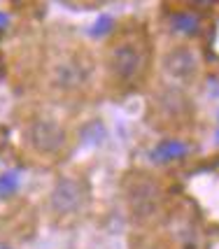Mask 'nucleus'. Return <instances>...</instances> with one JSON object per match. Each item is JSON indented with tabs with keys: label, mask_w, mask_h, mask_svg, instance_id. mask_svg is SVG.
<instances>
[{
	"label": "nucleus",
	"mask_w": 219,
	"mask_h": 249,
	"mask_svg": "<svg viewBox=\"0 0 219 249\" xmlns=\"http://www.w3.org/2000/svg\"><path fill=\"white\" fill-rule=\"evenodd\" d=\"M105 138H108V130L103 126V121H89L87 126L82 128V140L87 142V144H91V147L103 144Z\"/></svg>",
	"instance_id": "8"
},
{
	"label": "nucleus",
	"mask_w": 219,
	"mask_h": 249,
	"mask_svg": "<svg viewBox=\"0 0 219 249\" xmlns=\"http://www.w3.org/2000/svg\"><path fill=\"white\" fill-rule=\"evenodd\" d=\"M164 72L175 82H189L198 72V58L189 47H175L164 56Z\"/></svg>",
	"instance_id": "5"
},
{
	"label": "nucleus",
	"mask_w": 219,
	"mask_h": 249,
	"mask_svg": "<svg viewBox=\"0 0 219 249\" xmlns=\"http://www.w3.org/2000/svg\"><path fill=\"white\" fill-rule=\"evenodd\" d=\"M0 249H12L10 245H5V242H0Z\"/></svg>",
	"instance_id": "13"
},
{
	"label": "nucleus",
	"mask_w": 219,
	"mask_h": 249,
	"mask_svg": "<svg viewBox=\"0 0 219 249\" xmlns=\"http://www.w3.org/2000/svg\"><path fill=\"white\" fill-rule=\"evenodd\" d=\"M56 82L63 87H77L82 82V68H77L75 63H66L56 70Z\"/></svg>",
	"instance_id": "9"
},
{
	"label": "nucleus",
	"mask_w": 219,
	"mask_h": 249,
	"mask_svg": "<svg viewBox=\"0 0 219 249\" xmlns=\"http://www.w3.org/2000/svg\"><path fill=\"white\" fill-rule=\"evenodd\" d=\"M49 205L54 210V214L58 217H68L75 214L79 205H82V189L75 179L70 177H61L54 184L52 194H49Z\"/></svg>",
	"instance_id": "4"
},
{
	"label": "nucleus",
	"mask_w": 219,
	"mask_h": 249,
	"mask_svg": "<svg viewBox=\"0 0 219 249\" xmlns=\"http://www.w3.org/2000/svg\"><path fill=\"white\" fill-rule=\"evenodd\" d=\"M126 198H128V207H131L133 217L147 219L156 212L159 200H161V191H159L156 182L149 177H135L126 189Z\"/></svg>",
	"instance_id": "3"
},
{
	"label": "nucleus",
	"mask_w": 219,
	"mask_h": 249,
	"mask_svg": "<svg viewBox=\"0 0 219 249\" xmlns=\"http://www.w3.org/2000/svg\"><path fill=\"white\" fill-rule=\"evenodd\" d=\"M112 28H114V19L110 14H98V19L93 21L89 33H91V37H105L112 33Z\"/></svg>",
	"instance_id": "10"
},
{
	"label": "nucleus",
	"mask_w": 219,
	"mask_h": 249,
	"mask_svg": "<svg viewBox=\"0 0 219 249\" xmlns=\"http://www.w3.org/2000/svg\"><path fill=\"white\" fill-rule=\"evenodd\" d=\"M170 28L180 35H196L198 28H201V21L191 12H175L170 17Z\"/></svg>",
	"instance_id": "7"
},
{
	"label": "nucleus",
	"mask_w": 219,
	"mask_h": 249,
	"mask_svg": "<svg viewBox=\"0 0 219 249\" xmlns=\"http://www.w3.org/2000/svg\"><path fill=\"white\" fill-rule=\"evenodd\" d=\"M7 23H10V17H7L5 12H0V31H2V28H5Z\"/></svg>",
	"instance_id": "12"
},
{
	"label": "nucleus",
	"mask_w": 219,
	"mask_h": 249,
	"mask_svg": "<svg viewBox=\"0 0 219 249\" xmlns=\"http://www.w3.org/2000/svg\"><path fill=\"white\" fill-rule=\"evenodd\" d=\"M17 191H19V175L17 173L0 175V198H10Z\"/></svg>",
	"instance_id": "11"
},
{
	"label": "nucleus",
	"mask_w": 219,
	"mask_h": 249,
	"mask_svg": "<svg viewBox=\"0 0 219 249\" xmlns=\"http://www.w3.org/2000/svg\"><path fill=\"white\" fill-rule=\"evenodd\" d=\"M145 68V52L138 42H119L110 52V70L121 82H133Z\"/></svg>",
	"instance_id": "2"
},
{
	"label": "nucleus",
	"mask_w": 219,
	"mask_h": 249,
	"mask_svg": "<svg viewBox=\"0 0 219 249\" xmlns=\"http://www.w3.org/2000/svg\"><path fill=\"white\" fill-rule=\"evenodd\" d=\"M186 154H189V144H186V142H182V140H164V142H159V144L154 147L152 159L154 161H161V163H173V161L184 159Z\"/></svg>",
	"instance_id": "6"
},
{
	"label": "nucleus",
	"mask_w": 219,
	"mask_h": 249,
	"mask_svg": "<svg viewBox=\"0 0 219 249\" xmlns=\"http://www.w3.org/2000/svg\"><path fill=\"white\" fill-rule=\"evenodd\" d=\"M26 138L31 142L37 154L42 156H56L66 149L68 144V130L63 128V124H58L56 119L49 117H37L28 124L26 128Z\"/></svg>",
	"instance_id": "1"
}]
</instances>
